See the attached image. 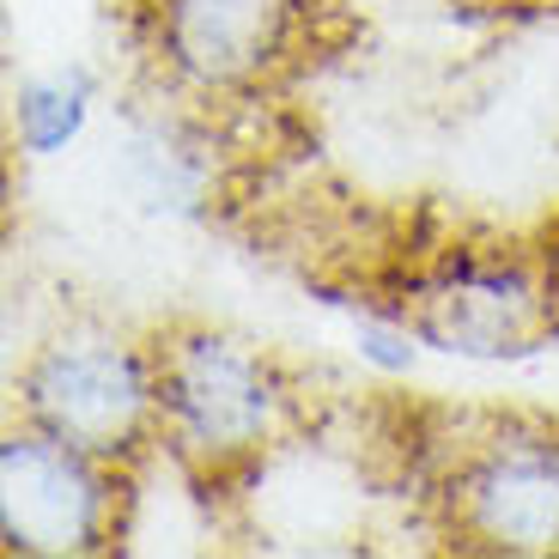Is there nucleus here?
Segmentation results:
<instances>
[{
    "mask_svg": "<svg viewBox=\"0 0 559 559\" xmlns=\"http://www.w3.org/2000/svg\"><path fill=\"white\" fill-rule=\"evenodd\" d=\"M19 407L31 426L56 432L85 456L128 468L158 444V365L153 347L110 329H68L43 341L19 371Z\"/></svg>",
    "mask_w": 559,
    "mask_h": 559,
    "instance_id": "2",
    "label": "nucleus"
},
{
    "mask_svg": "<svg viewBox=\"0 0 559 559\" xmlns=\"http://www.w3.org/2000/svg\"><path fill=\"white\" fill-rule=\"evenodd\" d=\"M432 499L468 554H559V432L542 419H492L456 444Z\"/></svg>",
    "mask_w": 559,
    "mask_h": 559,
    "instance_id": "3",
    "label": "nucleus"
},
{
    "mask_svg": "<svg viewBox=\"0 0 559 559\" xmlns=\"http://www.w3.org/2000/svg\"><path fill=\"white\" fill-rule=\"evenodd\" d=\"M402 322L419 341L462 359H511L542 341V329L554 322V298L511 255L456 250L407 286Z\"/></svg>",
    "mask_w": 559,
    "mask_h": 559,
    "instance_id": "6",
    "label": "nucleus"
},
{
    "mask_svg": "<svg viewBox=\"0 0 559 559\" xmlns=\"http://www.w3.org/2000/svg\"><path fill=\"white\" fill-rule=\"evenodd\" d=\"M92 116V80L85 73H49V80H31L19 85V104H13V134L25 153L49 158L61 146H73Z\"/></svg>",
    "mask_w": 559,
    "mask_h": 559,
    "instance_id": "7",
    "label": "nucleus"
},
{
    "mask_svg": "<svg viewBox=\"0 0 559 559\" xmlns=\"http://www.w3.org/2000/svg\"><path fill=\"white\" fill-rule=\"evenodd\" d=\"M158 444L201 487L262 475L293 444L298 395L274 359L225 329L158 335Z\"/></svg>",
    "mask_w": 559,
    "mask_h": 559,
    "instance_id": "1",
    "label": "nucleus"
},
{
    "mask_svg": "<svg viewBox=\"0 0 559 559\" xmlns=\"http://www.w3.org/2000/svg\"><path fill=\"white\" fill-rule=\"evenodd\" d=\"M122 535V468L61 444L31 419L0 438V542L31 559L104 554Z\"/></svg>",
    "mask_w": 559,
    "mask_h": 559,
    "instance_id": "4",
    "label": "nucleus"
},
{
    "mask_svg": "<svg viewBox=\"0 0 559 559\" xmlns=\"http://www.w3.org/2000/svg\"><path fill=\"white\" fill-rule=\"evenodd\" d=\"M146 31L177 85L238 98L293 61L305 0H146Z\"/></svg>",
    "mask_w": 559,
    "mask_h": 559,
    "instance_id": "5",
    "label": "nucleus"
}]
</instances>
